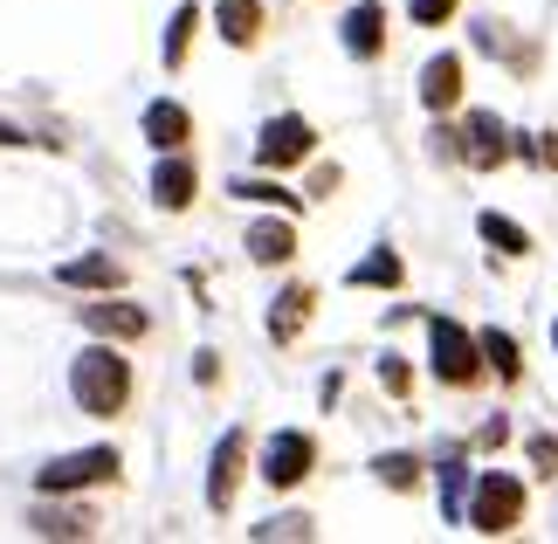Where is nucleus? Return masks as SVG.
<instances>
[{
  "mask_svg": "<svg viewBox=\"0 0 558 544\" xmlns=\"http://www.w3.org/2000/svg\"><path fill=\"white\" fill-rule=\"evenodd\" d=\"M379 386H386V394H393V400H407V394H414V365L386 352V359H379Z\"/></svg>",
  "mask_w": 558,
  "mask_h": 544,
  "instance_id": "nucleus-27",
  "label": "nucleus"
},
{
  "mask_svg": "<svg viewBox=\"0 0 558 544\" xmlns=\"http://www.w3.org/2000/svg\"><path fill=\"white\" fill-rule=\"evenodd\" d=\"M97 483H118V448H76V455H56V462L35 475V489H41V496H70V489H97Z\"/></svg>",
  "mask_w": 558,
  "mask_h": 544,
  "instance_id": "nucleus-4",
  "label": "nucleus"
},
{
  "mask_svg": "<svg viewBox=\"0 0 558 544\" xmlns=\"http://www.w3.org/2000/svg\"><path fill=\"white\" fill-rule=\"evenodd\" d=\"M311 152H317V124H311V118H296V111H283V118H269V124H263V138H255V166L283 172V166H304Z\"/></svg>",
  "mask_w": 558,
  "mask_h": 544,
  "instance_id": "nucleus-6",
  "label": "nucleus"
},
{
  "mask_svg": "<svg viewBox=\"0 0 558 544\" xmlns=\"http://www.w3.org/2000/svg\"><path fill=\"white\" fill-rule=\"evenodd\" d=\"M524 475H510V469H483L476 483H469V510H462V524L469 531H483V537H510L524 524Z\"/></svg>",
  "mask_w": 558,
  "mask_h": 544,
  "instance_id": "nucleus-2",
  "label": "nucleus"
},
{
  "mask_svg": "<svg viewBox=\"0 0 558 544\" xmlns=\"http://www.w3.org/2000/svg\"><path fill=\"white\" fill-rule=\"evenodd\" d=\"M311 311H317V290H311V282H290V290L276 297V311H269V338L276 344H296V331L311 324Z\"/></svg>",
  "mask_w": 558,
  "mask_h": 544,
  "instance_id": "nucleus-17",
  "label": "nucleus"
},
{
  "mask_svg": "<svg viewBox=\"0 0 558 544\" xmlns=\"http://www.w3.org/2000/svg\"><path fill=\"white\" fill-rule=\"evenodd\" d=\"M56 282H62V290H124V263H118V255H76V263H62L56 269Z\"/></svg>",
  "mask_w": 558,
  "mask_h": 544,
  "instance_id": "nucleus-15",
  "label": "nucleus"
},
{
  "mask_svg": "<svg viewBox=\"0 0 558 544\" xmlns=\"http://www.w3.org/2000/svg\"><path fill=\"white\" fill-rule=\"evenodd\" d=\"M448 138H456L448 152H456L462 166H476V172H497V166L510 159V132H504V118H497V111H469V118H462V132H448Z\"/></svg>",
  "mask_w": 558,
  "mask_h": 544,
  "instance_id": "nucleus-7",
  "label": "nucleus"
},
{
  "mask_svg": "<svg viewBox=\"0 0 558 544\" xmlns=\"http://www.w3.org/2000/svg\"><path fill=\"white\" fill-rule=\"evenodd\" d=\"M462 56L456 49H441V56H427V70H421V104H427V111H435V118H448V111H456V104H462Z\"/></svg>",
  "mask_w": 558,
  "mask_h": 544,
  "instance_id": "nucleus-12",
  "label": "nucleus"
},
{
  "mask_svg": "<svg viewBox=\"0 0 558 544\" xmlns=\"http://www.w3.org/2000/svg\"><path fill=\"white\" fill-rule=\"evenodd\" d=\"M193 193H201V172H193V159H186V152H159V166H153V207L186 214Z\"/></svg>",
  "mask_w": 558,
  "mask_h": 544,
  "instance_id": "nucleus-10",
  "label": "nucleus"
},
{
  "mask_svg": "<svg viewBox=\"0 0 558 544\" xmlns=\"http://www.w3.org/2000/svg\"><path fill=\"white\" fill-rule=\"evenodd\" d=\"M462 0H407V14H414V28H448L456 21Z\"/></svg>",
  "mask_w": 558,
  "mask_h": 544,
  "instance_id": "nucleus-26",
  "label": "nucleus"
},
{
  "mask_svg": "<svg viewBox=\"0 0 558 544\" xmlns=\"http://www.w3.org/2000/svg\"><path fill=\"white\" fill-rule=\"evenodd\" d=\"M214 28L228 49H255L263 41V0H214Z\"/></svg>",
  "mask_w": 558,
  "mask_h": 544,
  "instance_id": "nucleus-14",
  "label": "nucleus"
},
{
  "mask_svg": "<svg viewBox=\"0 0 558 544\" xmlns=\"http://www.w3.org/2000/svg\"><path fill=\"white\" fill-rule=\"evenodd\" d=\"M510 442V421L497 413V421H483V434H476V448H504Z\"/></svg>",
  "mask_w": 558,
  "mask_h": 544,
  "instance_id": "nucleus-30",
  "label": "nucleus"
},
{
  "mask_svg": "<svg viewBox=\"0 0 558 544\" xmlns=\"http://www.w3.org/2000/svg\"><path fill=\"white\" fill-rule=\"evenodd\" d=\"M242 469H248V427H228L221 442H214V462H207V510H228L234 504Z\"/></svg>",
  "mask_w": 558,
  "mask_h": 544,
  "instance_id": "nucleus-8",
  "label": "nucleus"
},
{
  "mask_svg": "<svg viewBox=\"0 0 558 544\" xmlns=\"http://www.w3.org/2000/svg\"><path fill=\"white\" fill-rule=\"evenodd\" d=\"M0 145H28V138H21V132H14V124H0Z\"/></svg>",
  "mask_w": 558,
  "mask_h": 544,
  "instance_id": "nucleus-31",
  "label": "nucleus"
},
{
  "mask_svg": "<svg viewBox=\"0 0 558 544\" xmlns=\"http://www.w3.org/2000/svg\"><path fill=\"white\" fill-rule=\"evenodd\" d=\"M201 0H180L173 8V21H166V41H159V62L166 70H186V49H193V35H201Z\"/></svg>",
  "mask_w": 558,
  "mask_h": 544,
  "instance_id": "nucleus-19",
  "label": "nucleus"
},
{
  "mask_svg": "<svg viewBox=\"0 0 558 544\" xmlns=\"http://www.w3.org/2000/svg\"><path fill=\"white\" fill-rule=\"evenodd\" d=\"M145 138H153V152H186L193 111H186V104H173V97H153V104H145Z\"/></svg>",
  "mask_w": 558,
  "mask_h": 544,
  "instance_id": "nucleus-13",
  "label": "nucleus"
},
{
  "mask_svg": "<svg viewBox=\"0 0 558 544\" xmlns=\"http://www.w3.org/2000/svg\"><path fill=\"white\" fill-rule=\"evenodd\" d=\"M290 255H296V214H283V221H255V228H248V263L283 269Z\"/></svg>",
  "mask_w": 558,
  "mask_h": 544,
  "instance_id": "nucleus-16",
  "label": "nucleus"
},
{
  "mask_svg": "<svg viewBox=\"0 0 558 544\" xmlns=\"http://www.w3.org/2000/svg\"><path fill=\"white\" fill-rule=\"evenodd\" d=\"M338 41H345L352 62H379V56H386V8H379V0H359V8H345V21H338Z\"/></svg>",
  "mask_w": 558,
  "mask_h": 544,
  "instance_id": "nucleus-9",
  "label": "nucleus"
},
{
  "mask_svg": "<svg viewBox=\"0 0 558 544\" xmlns=\"http://www.w3.org/2000/svg\"><path fill=\"white\" fill-rule=\"evenodd\" d=\"M476 344H483V373H497L504 386L524 379V359H518V338L510 331H476Z\"/></svg>",
  "mask_w": 558,
  "mask_h": 544,
  "instance_id": "nucleus-22",
  "label": "nucleus"
},
{
  "mask_svg": "<svg viewBox=\"0 0 558 544\" xmlns=\"http://www.w3.org/2000/svg\"><path fill=\"white\" fill-rule=\"evenodd\" d=\"M83 324H90L97 338H118V344H132V338H145V331H153V317H145L138 303L111 297V290H104V303H83Z\"/></svg>",
  "mask_w": 558,
  "mask_h": 544,
  "instance_id": "nucleus-11",
  "label": "nucleus"
},
{
  "mask_svg": "<svg viewBox=\"0 0 558 544\" xmlns=\"http://www.w3.org/2000/svg\"><path fill=\"white\" fill-rule=\"evenodd\" d=\"M248 537H311V517L290 510V517H269V524H255Z\"/></svg>",
  "mask_w": 558,
  "mask_h": 544,
  "instance_id": "nucleus-28",
  "label": "nucleus"
},
{
  "mask_svg": "<svg viewBox=\"0 0 558 544\" xmlns=\"http://www.w3.org/2000/svg\"><path fill=\"white\" fill-rule=\"evenodd\" d=\"M28 531L35 537H97V510H83V504H41L28 517Z\"/></svg>",
  "mask_w": 558,
  "mask_h": 544,
  "instance_id": "nucleus-18",
  "label": "nucleus"
},
{
  "mask_svg": "<svg viewBox=\"0 0 558 544\" xmlns=\"http://www.w3.org/2000/svg\"><path fill=\"white\" fill-rule=\"evenodd\" d=\"M476 234H483L497 255H510V263H518V255H531V228H518V221H510V214H497V207L476 214Z\"/></svg>",
  "mask_w": 558,
  "mask_h": 544,
  "instance_id": "nucleus-21",
  "label": "nucleus"
},
{
  "mask_svg": "<svg viewBox=\"0 0 558 544\" xmlns=\"http://www.w3.org/2000/svg\"><path fill=\"white\" fill-rule=\"evenodd\" d=\"M228 193H234V201H255V207H283V214H296V207H304L290 186H276V180H234Z\"/></svg>",
  "mask_w": 558,
  "mask_h": 544,
  "instance_id": "nucleus-25",
  "label": "nucleus"
},
{
  "mask_svg": "<svg viewBox=\"0 0 558 544\" xmlns=\"http://www.w3.org/2000/svg\"><path fill=\"white\" fill-rule=\"evenodd\" d=\"M551 344H558V324H551Z\"/></svg>",
  "mask_w": 558,
  "mask_h": 544,
  "instance_id": "nucleus-32",
  "label": "nucleus"
},
{
  "mask_svg": "<svg viewBox=\"0 0 558 544\" xmlns=\"http://www.w3.org/2000/svg\"><path fill=\"white\" fill-rule=\"evenodd\" d=\"M427 373H435L441 386H456V394L483 379V344L469 338L456 317H441V311L427 317Z\"/></svg>",
  "mask_w": 558,
  "mask_h": 544,
  "instance_id": "nucleus-3",
  "label": "nucleus"
},
{
  "mask_svg": "<svg viewBox=\"0 0 558 544\" xmlns=\"http://www.w3.org/2000/svg\"><path fill=\"white\" fill-rule=\"evenodd\" d=\"M70 394H76L83 413H97V421L124 413V400H132V359L118 352V338H97L90 352H76V365H70Z\"/></svg>",
  "mask_w": 558,
  "mask_h": 544,
  "instance_id": "nucleus-1",
  "label": "nucleus"
},
{
  "mask_svg": "<svg viewBox=\"0 0 558 544\" xmlns=\"http://www.w3.org/2000/svg\"><path fill=\"white\" fill-rule=\"evenodd\" d=\"M345 282H352V290H400L407 263H400L393 249H373V255H359V263L345 269Z\"/></svg>",
  "mask_w": 558,
  "mask_h": 544,
  "instance_id": "nucleus-20",
  "label": "nucleus"
},
{
  "mask_svg": "<svg viewBox=\"0 0 558 544\" xmlns=\"http://www.w3.org/2000/svg\"><path fill=\"white\" fill-rule=\"evenodd\" d=\"M462 510H469V469H462V455L448 448L441 455V517H448V524H462Z\"/></svg>",
  "mask_w": 558,
  "mask_h": 544,
  "instance_id": "nucleus-23",
  "label": "nucleus"
},
{
  "mask_svg": "<svg viewBox=\"0 0 558 544\" xmlns=\"http://www.w3.org/2000/svg\"><path fill=\"white\" fill-rule=\"evenodd\" d=\"M373 475H379L386 489L414 496V489H421V455H407V448H393V455H379V462H373Z\"/></svg>",
  "mask_w": 558,
  "mask_h": 544,
  "instance_id": "nucleus-24",
  "label": "nucleus"
},
{
  "mask_svg": "<svg viewBox=\"0 0 558 544\" xmlns=\"http://www.w3.org/2000/svg\"><path fill=\"white\" fill-rule=\"evenodd\" d=\"M531 469H538V475H558V434H531Z\"/></svg>",
  "mask_w": 558,
  "mask_h": 544,
  "instance_id": "nucleus-29",
  "label": "nucleus"
},
{
  "mask_svg": "<svg viewBox=\"0 0 558 544\" xmlns=\"http://www.w3.org/2000/svg\"><path fill=\"white\" fill-rule=\"evenodd\" d=\"M317 469V434L311 427H276L263 442V483L269 489H296Z\"/></svg>",
  "mask_w": 558,
  "mask_h": 544,
  "instance_id": "nucleus-5",
  "label": "nucleus"
}]
</instances>
